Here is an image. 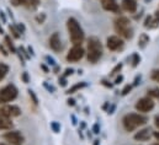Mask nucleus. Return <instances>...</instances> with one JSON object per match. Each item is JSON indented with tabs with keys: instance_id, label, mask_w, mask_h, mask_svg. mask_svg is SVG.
I'll list each match as a JSON object with an SVG mask.
<instances>
[{
	"instance_id": "bb28decb",
	"label": "nucleus",
	"mask_w": 159,
	"mask_h": 145,
	"mask_svg": "<svg viewBox=\"0 0 159 145\" xmlns=\"http://www.w3.org/2000/svg\"><path fill=\"white\" fill-rule=\"evenodd\" d=\"M40 5V0H29V2H27V7H30V9H35V7H37Z\"/></svg>"
},
{
	"instance_id": "5fc2aeb1",
	"label": "nucleus",
	"mask_w": 159,
	"mask_h": 145,
	"mask_svg": "<svg viewBox=\"0 0 159 145\" xmlns=\"http://www.w3.org/2000/svg\"><path fill=\"white\" fill-rule=\"evenodd\" d=\"M153 145H159V143H157V144H153Z\"/></svg>"
},
{
	"instance_id": "c9c22d12",
	"label": "nucleus",
	"mask_w": 159,
	"mask_h": 145,
	"mask_svg": "<svg viewBox=\"0 0 159 145\" xmlns=\"http://www.w3.org/2000/svg\"><path fill=\"white\" fill-rule=\"evenodd\" d=\"M73 72H74V69H69V68H68V69H66V70H64V74H63V76L68 77V76H69V75H72Z\"/></svg>"
},
{
	"instance_id": "a19ab883",
	"label": "nucleus",
	"mask_w": 159,
	"mask_h": 145,
	"mask_svg": "<svg viewBox=\"0 0 159 145\" xmlns=\"http://www.w3.org/2000/svg\"><path fill=\"white\" fill-rule=\"evenodd\" d=\"M0 19L2 20V22H4V24L6 22V16H5V14H4L2 11H0Z\"/></svg>"
},
{
	"instance_id": "6ab92c4d",
	"label": "nucleus",
	"mask_w": 159,
	"mask_h": 145,
	"mask_svg": "<svg viewBox=\"0 0 159 145\" xmlns=\"http://www.w3.org/2000/svg\"><path fill=\"white\" fill-rule=\"evenodd\" d=\"M149 43V37L147 33H142L138 38V47L139 48H144L147 44Z\"/></svg>"
},
{
	"instance_id": "ddd939ff",
	"label": "nucleus",
	"mask_w": 159,
	"mask_h": 145,
	"mask_svg": "<svg viewBox=\"0 0 159 145\" xmlns=\"http://www.w3.org/2000/svg\"><path fill=\"white\" fill-rule=\"evenodd\" d=\"M151 137H152V130L149 128H143L134 134V139L138 142H147L151 139Z\"/></svg>"
},
{
	"instance_id": "f8f14e48",
	"label": "nucleus",
	"mask_w": 159,
	"mask_h": 145,
	"mask_svg": "<svg viewBox=\"0 0 159 145\" xmlns=\"http://www.w3.org/2000/svg\"><path fill=\"white\" fill-rule=\"evenodd\" d=\"M101 5L106 11H111L115 14L120 12V6L116 0H101Z\"/></svg>"
},
{
	"instance_id": "b1692460",
	"label": "nucleus",
	"mask_w": 159,
	"mask_h": 145,
	"mask_svg": "<svg viewBox=\"0 0 159 145\" xmlns=\"http://www.w3.org/2000/svg\"><path fill=\"white\" fill-rule=\"evenodd\" d=\"M51 129L54 132V133H59L61 132V124L58 122H51Z\"/></svg>"
},
{
	"instance_id": "7c9ffc66",
	"label": "nucleus",
	"mask_w": 159,
	"mask_h": 145,
	"mask_svg": "<svg viewBox=\"0 0 159 145\" xmlns=\"http://www.w3.org/2000/svg\"><path fill=\"white\" fill-rule=\"evenodd\" d=\"M152 80H154L156 82H159V69H156L152 72V75H151Z\"/></svg>"
},
{
	"instance_id": "7ed1b4c3",
	"label": "nucleus",
	"mask_w": 159,
	"mask_h": 145,
	"mask_svg": "<svg viewBox=\"0 0 159 145\" xmlns=\"http://www.w3.org/2000/svg\"><path fill=\"white\" fill-rule=\"evenodd\" d=\"M147 117L139 114V113H128L123 117L122 124L127 132H133L138 127H142L147 123Z\"/></svg>"
},
{
	"instance_id": "4be33fe9",
	"label": "nucleus",
	"mask_w": 159,
	"mask_h": 145,
	"mask_svg": "<svg viewBox=\"0 0 159 145\" xmlns=\"http://www.w3.org/2000/svg\"><path fill=\"white\" fill-rule=\"evenodd\" d=\"M148 96L151 99H156V100H159V89L158 87H154V89H151L147 91Z\"/></svg>"
},
{
	"instance_id": "c03bdc74",
	"label": "nucleus",
	"mask_w": 159,
	"mask_h": 145,
	"mask_svg": "<svg viewBox=\"0 0 159 145\" xmlns=\"http://www.w3.org/2000/svg\"><path fill=\"white\" fill-rule=\"evenodd\" d=\"M154 20H156L157 24H159V10H157L156 14H154Z\"/></svg>"
},
{
	"instance_id": "2eb2a0df",
	"label": "nucleus",
	"mask_w": 159,
	"mask_h": 145,
	"mask_svg": "<svg viewBox=\"0 0 159 145\" xmlns=\"http://www.w3.org/2000/svg\"><path fill=\"white\" fill-rule=\"evenodd\" d=\"M12 122L10 118H6L0 114V130H10L12 128Z\"/></svg>"
},
{
	"instance_id": "f704fd0d",
	"label": "nucleus",
	"mask_w": 159,
	"mask_h": 145,
	"mask_svg": "<svg viewBox=\"0 0 159 145\" xmlns=\"http://www.w3.org/2000/svg\"><path fill=\"white\" fill-rule=\"evenodd\" d=\"M15 26L17 27V30L20 31V33H24V32H25V30H26V29H25V26H24L22 24H17V25H15Z\"/></svg>"
},
{
	"instance_id": "09e8293b",
	"label": "nucleus",
	"mask_w": 159,
	"mask_h": 145,
	"mask_svg": "<svg viewBox=\"0 0 159 145\" xmlns=\"http://www.w3.org/2000/svg\"><path fill=\"white\" fill-rule=\"evenodd\" d=\"M27 51H29V53H30V54H31V55H32V57H34V55H35V53H34V49H32V48H31V47H29V48H27Z\"/></svg>"
},
{
	"instance_id": "412c9836",
	"label": "nucleus",
	"mask_w": 159,
	"mask_h": 145,
	"mask_svg": "<svg viewBox=\"0 0 159 145\" xmlns=\"http://www.w3.org/2000/svg\"><path fill=\"white\" fill-rule=\"evenodd\" d=\"M7 72H9V65H6L5 63H0V81L5 79Z\"/></svg>"
},
{
	"instance_id": "aec40b11",
	"label": "nucleus",
	"mask_w": 159,
	"mask_h": 145,
	"mask_svg": "<svg viewBox=\"0 0 159 145\" xmlns=\"http://www.w3.org/2000/svg\"><path fill=\"white\" fill-rule=\"evenodd\" d=\"M9 32H10V36L16 38V39L20 38V36H21L20 31L17 30V27H16L15 25H9Z\"/></svg>"
},
{
	"instance_id": "20e7f679",
	"label": "nucleus",
	"mask_w": 159,
	"mask_h": 145,
	"mask_svg": "<svg viewBox=\"0 0 159 145\" xmlns=\"http://www.w3.org/2000/svg\"><path fill=\"white\" fill-rule=\"evenodd\" d=\"M115 30L123 38L128 39L132 37V29L129 26V20L125 16H120L115 20Z\"/></svg>"
},
{
	"instance_id": "37998d69",
	"label": "nucleus",
	"mask_w": 159,
	"mask_h": 145,
	"mask_svg": "<svg viewBox=\"0 0 159 145\" xmlns=\"http://www.w3.org/2000/svg\"><path fill=\"white\" fill-rule=\"evenodd\" d=\"M122 80H123V76H122V75H119V76L116 77V80H115V84H120Z\"/></svg>"
},
{
	"instance_id": "3c124183",
	"label": "nucleus",
	"mask_w": 159,
	"mask_h": 145,
	"mask_svg": "<svg viewBox=\"0 0 159 145\" xmlns=\"http://www.w3.org/2000/svg\"><path fill=\"white\" fill-rule=\"evenodd\" d=\"M153 135H154V138H156L157 140H159V132H154Z\"/></svg>"
},
{
	"instance_id": "58836bf2",
	"label": "nucleus",
	"mask_w": 159,
	"mask_h": 145,
	"mask_svg": "<svg viewBox=\"0 0 159 145\" xmlns=\"http://www.w3.org/2000/svg\"><path fill=\"white\" fill-rule=\"evenodd\" d=\"M67 103H68V106H75V100L74 99H68Z\"/></svg>"
},
{
	"instance_id": "f03ea898",
	"label": "nucleus",
	"mask_w": 159,
	"mask_h": 145,
	"mask_svg": "<svg viewBox=\"0 0 159 145\" xmlns=\"http://www.w3.org/2000/svg\"><path fill=\"white\" fill-rule=\"evenodd\" d=\"M101 57H102V46L100 39L96 37H90L88 39V51H86L88 62L95 64L100 60Z\"/></svg>"
},
{
	"instance_id": "c85d7f7f",
	"label": "nucleus",
	"mask_w": 159,
	"mask_h": 145,
	"mask_svg": "<svg viewBox=\"0 0 159 145\" xmlns=\"http://www.w3.org/2000/svg\"><path fill=\"white\" fill-rule=\"evenodd\" d=\"M35 20H36V22H37V24L42 25V24L46 21V14H43V12H42V14H39V15L36 16V19H35Z\"/></svg>"
},
{
	"instance_id": "a878e982",
	"label": "nucleus",
	"mask_w": 159,
	"mask_h": 145,
	"mask_svg": "<svg viewBox=\"0 0 159 145\" xmlns=\"http://www.w3.org/2000/svg\"><path fill=\"white\" fill-rule=\"evenodd\" d=\"M12 6H20V5H27L29 0H10Z\"/></svg>"
},
{
	"instance_id": "dca6fc26",
	"label": "nucleus",
	"mask_w": 159,
	"mask_h": 145,
	"mask_svg": "<svg viewBox=\"0 0 159 145\" xmlns=\"http://www.w3.org/2000/svg\"><path fill=\"white\" fill-rule=\"evenodd\" d=\"M86 82L85 81H81V82H77V84H74L73 86H70L68 90H67V95H73V94H75V92H78L79 90L81 89H84V87H86Z\"/></svg>"
},
{
	"instance_id": "603ef678",
	"label": "nucleus",
	"mask_w": 159,
	"mask_h": 145,
	"mask_svg": "<svg viewBox=\"0 0 159 145\" xmlns=\"http://www.w3.org/2000/svg\"><path fill=\"white\" fill-rule=\"evenodd\" d=\"M0 35H4V29L1 27V24H0Z\"/></svg>"
},
{
	"instance_id": "4468645a",
	"label": "nucleus",
	"mask_w": 159,
	"mask_h": 145,
	"mask_svg": "<svg viewBox=\"0 0 159 145\" xmlns=\"http://www.w3.org/2000/svg\"><path fill=\"white\" fill-rule=\"evenodd\" d=\"M121 5H122V9L129 14H133L137 10V1L136 0H122Z\"/></svg>"
},
{
	"instance_id": "9b49d317",
	"label": "nucleus",
	"mask_w": 159,
	"mask_h": 145,
	"mask_svg": "<svg viewBox=\"0 0 159 145\" xmlns=\"http://www.w3.org/2000/svg\"><path fill=\"white\" fill-rule=\"evenodd\" d=\"M48 42H49V47H51V49H52V51H54L56 53H58V52H61V51H62L63 46H62L61 36H59V33H58V32L52 33V36L49 37Z\"/></svg>"
},
{
	"instance_id": "de8ad7c7",
	"label": "nucleus",
	"mask_w": 159,
	"mask_h": 145,
	"mask_svg": "<svg viewBox=\"0 0 159 145\" xmlns=\"http://www.w3.org/2000/svg\"><path fill=\"white\" fill-rule=\"evenodd\" d=\"M41 68L43 69V72H49V70H48V68H47V67H46L44 64H41Z\"/></svg>"
},
{
	"instance_id": "393cba45",
	"label": "nucleus",
	"mask_w": 159,
	"mask_h": 145,
	"mask_svg": "<svg viewBox=\"0 0 159 145\" xmlns=\"http://www.w3.org/2000/svg\"><path fill=\"white\" fill-rule=\"evenodd\" d=\"M19 53H20V54H21V55H22V57L25 58V60H26V59H30V58H31V54H30V53H29V51H26V49H25L24 47H21V48L19 49Z\"/></svg>"
},
{
	"instance_id": "c756f323",
	"label": "nucleus",
	"mask_w": 159,
	"mask_h": 145,
	"mask_svg": "<svg viewBox=\"0 0 159 145\" xmlns=\"http://www.w3.org/2000/svg\"><path fill=\"white\" fill-rule=\"evenodd\" d=\"M121 69H122V64L120 63V64H117L112 70H111V72H110V76H115V75H117L120 72H121Z\"/></svg>"
},
{
	"instance_id": "6e6552de",
	"label": "nucleus",
	"mask_w": 159,
	"mask_h": 145,
	"mask_svg": "<svg viewBox=\"0 0 159 145\" xmlns=\"http://www.w3.org/2000/svg\"><path fill=\"white\" fill-rule=\"evenodd\" d=\"M84 54H85V51L81 46H73L67 54V60L69 63H77L84 57Z\"/></svg>"
},
{
	"instance_id": "f3484780",
	"label": "nucleus",
	"mask_w": 159,
	"mask_h": 145,
	"mask_svg": "<svg viewBox=\"0 0 159 145\" xmlns=\"http://www.w3.org/2000/svg\"><path fill=\"white\" fill-rule=\"evenodd\" d=\"M4 42H5V46L7 47V51L9 52H11V53H17V49L15 48V44H14V42H12V39H11V36H5L4 38Z\"/></svg>"
},
{
	"instance_id": "473e14b6",
	"label": "nucleus",
	"mask_w": 159,
	"mask_h": 145,
	"mask_svg": "<svg viewBox=\"0 0 159 145\" xmlns=\"http://www.w3.org/2000/svg\"><path fill=\"white\" fill-rule=\"evenodd\" d=\"M131 90H132V85H126V86L123 87V90H122L121 95H122V96H126L127 94H129V92H131Z\"/></svg>"
},
{
	"instance_id": "ea45409f",
	"label": "nucleus",
	"mask_w": 159,
	"mask_h": 145,
	"mask_svg": "<svg viewBox=\"0 0 159 145\" xmlns=\"http://www.w3.org/2000/svg\"><path fill=\"white\" fill-rule=\"evenodd\" d=\"M0 51L2 52V54H4L5 57H7V54H9V51H6V49L4 48V46H2V44H0Z\"/></svg>"
},
{
	"instance_id": "72a5a7b5",
	"label": "nucleus",
	"mask_w": 159,
	"mask_h": 145,
	"mask_svg": "<svg viewBox=\"0 0 159 145\" xmlns=\"http://www.w3.org/2000/svg\"><path fill=\"white\" fill-rule=\"evenodd\" d=\"M59 85H61V86H67V77H66V76L62 75V76L59 77Z\"/></svg>"
},
{
	"instance_id": "a211bd4d",
	"label": "nucleus",
	"mask_w": 159,
	"mask_h": 145,
	"mask_svg": "<svg viewBox=\"0 0 159 145\" xmlns=\"http://www.w3.org/2000/svg\"><path fill=\"white\" fill-rule=\"evenodd\" d=\"M157 22H156V20H154V16H147L146 17V20H144V27L146 29H154V27H157Z\"/></svg>"
},
{
	"instance_id": "79ce46f5",
	"label": "nucleus",
	"mask_w": 159,
	"mask_h": 145,
	"mask_svg": "<svg viewBox=\"0 0 159 145\" xmlns=\"http://www.w3.org/2000/svg\"><path fill=\"white\" fill-rule=\"evenodd\" d=\"M154 124H156V127L159 129V114H157L156 118H154Z\"/></svg>"
},
{
	"instance_id": "a18cd8bd",
	"label": "nucleus",
	"mask_w": 159,
	"mask_h": 145,
	"mask_svg": "<svg viewBox=\"0 0 159 145\" xmlns=\"http://www.w3.org/2000/svg\"><path fill=\"white\" fill-rule=\"evenodd\" d=\"M101 84H102V85H105V86H107V87H112V85H111V84H109L106 80H102V81H101Z\"/></svg>"
},
{
	"instance_id": "6e6d98bb",
	"label": "nucleus",
	"mask_w": 159,
	"mask_h": 145,
	"mask_svg": "<svg viewBox=\"0 0 159 145\" xmlns=\"http://www.w3.org/2000/svg\"><path fill=\"white\" fill-rule=\"evenodd\" d=\"M0 145H6V144H1V143H0Z\"/></svg>"
},
{
	"instance_id": "423d86ee",
	"label": "nucleus",
	"mask_w": 159,
	"mask_h": 145,
	"mask_svg": "<svg viewBox=\"0 0 159 145\" xmlns=\"http://www.w3.org/2000/svg\"><path fill=\"white\" fill-rule=\"evenodd\" d=\"M2 138L5 139V142H7L11 145H24L25 143V137L19 132V130H9L6 132Z\"/></svg>"
},
{
	"instance_id": "f257e3e1",
	"label": "nucleus",
	"mask_w": 159,
	"mask_h": 145,
	"mask_svg": "<svg viewBox=\"0 0 159 145\" xmlns=\"http://www.w3.org/2000/svg\"><path fill=\"white\" fill-rule=\"evenodd\" d=\"M67 30L69 33L70 42L74 46H81V43L85 39V35H84V31L80 26L79 21L74 17H69L67 20Z\"/></svg>"
},
{
	"instance_id": "5701e85b",
	"label": "nucleus",
	"mask_w": 159,
	"mask_h": 145,
	"mask_svg": "<svg viewBox=\"0 0 159 145\" xmlns=\"http://www.w3.org/2000/svg\"><path fill=\"white\" fill-rule=\"evenodd\" d=\"M139 62H141L139 54L138 53H133V55H132V67H137L139 64Z\"/></svg>"
},
{
	"instance_id": "1a4fd4ad",
	"label": "nucleus",
	"mask_w": 159,
	"mask_h": 145,
	"mask_svg": "<svg viewBox=\"0 0 159 145\" xmlns=\"http://www.w3.org/2000/svg\"><path fill=\"white\" fill-rule=\"evenodd\" d=\"M153 108H154V102H153V99H151L149 96L139 99L136 103V109L138 112H142V113H148Z\"/></svg>"
},
{
	"instance_id": "9d476101",
	"label": "nucleus",
	"mask_w": 159,
	"mask_h": 145,
	"mask_svg": "<svg viewBox=\"0 0 159 145\" xmlns=\"http://www.w3.org/2000/svg\"><path fill=\"white\" fill-rule=\"evenodd\" d=\"M106 46L110 51H119L123 47V39L119 36H110L106 41Z\"/></svg>"
},
{
	"instance_id": "2f4dec72",
	"label": "nucleus",
	"mask_w": 159,
	"mask_h": 145,
	"mask_svg": "<svg viewBox=\"0 0 159 145\" xmlns=\"http://www.w3.org/2000/svg\"><path fill=\"white\" fill-rule=\"evenodd\" d=\"M21 80L25 82V84H29L30 82V76H29V72H24L21 74Z\"/></svg>"
},
{
	"instance_id": "8fccbe9b",
	"label": "nucleus",
	"mask_w": 159,
	"mask_h": 145,
	"mask_svg": "<svg viewBox=\"0 0 159 145\" xmlns=\"http://www.w3.org/2000/svg\"><path fill=\"white\" fill-rule=\"evenodd\" d=\"M139 80H141V76H137V77H136V80H134V84H133V85H134V86H136V85H138V81H139Z\"/></svg>"
},
{
	"instance_id": "cd10ccee",
	"label": "nucleus",
	"mask_w": 159,
	"mask_h": 145,
	"mask_svg": "<svg viewBox=\"0 0 159 145\" xmlns=\"http://www.w3.org/2000/svg\"><path fill=\"white\" fill-rule=\"evenodd\" d=\"M29 96H30V99L32 100L34 105H37V103H39V99H37L36 94H35V92H34L32 90H29Z\"/></svg>"
},
{
	"instance_id": "0eeeda50",
	"label": "nucleus",
	"mask_w": 159,
	"mask_h": 145,
	"mask_svg": "<svg viewBox=\"0 0 159 145\" xmlns=\"http://www.w3.org/2000/svg\"><path fill=\"white\" fill-rule=\"evenodd\" d=\"M0 114L6 117V118H15V117H19L21 114V109L19 106L16 105H9V103H5L0 107Z\"/></svg>"
},
{
	"instance_id": "4c0bfd02",
	"label": "nucleus",
	"mask_w": 159,
	"mask_h": 145,
	"mask_svg": "<svg viewBox=\"0 0 159 145\" xmlns=\"http://www.w3.org/2000/svg\"><path fill=\"white\" fill-rule=\"evenodd\" d=\"M93 132H94L95 134H99V133H100V128H99V124H98V123L94 124V127H93Z\"/></svg>"
},
{
	"instance_id": "e433bc0d",
	"label": "nucleus",
	"mask_w": 159,
	"mask_h": 145,
	"mask_svg": "<svg viewBox=\"0 0 159 145\" xmlns=\"http://www.w3.org/2000/svg\"><path fill=\"white\" fill-rule=\"evenodd\" d=\"M46 60L48 62V64H49V65H56V60H54L53 58H51V57H48V55H47V57H46Z\"/></svg>"
},
{
	"instance_id": "39448f33",
	"label": "nucleus",
	"mask_w": 159,
	"mask_h": 145,
	"mask_svg": "<svg viewBox=\"0 0 159 145\" xmlns=\"http://www.w3.org/2000/svg\"><path fill=\"white\" fill-rule=\"evenodd\" d=\"M17 94H19L17 87L14 84L6 85L5 87H2L0 90V103L5 105V103H9V102L14 101L17 97Z\"/></svg>"
},
{
	"instance_id": "49530a36",
	"label": "nucleus",
	"mask_w": 159,
	"mask_h": 145,
	"mask_svg": "<svg viewBox=\"0 0 159 145\" xmlns=\"http://www.w3.org/2000/svg\"><path fill=\"white\" fill-rule=\"evenodd\" d=\"M70 118H72V121H73L72 123L75 125V124H77V118H75V116H74V114H72V116H70Z\"/></svg>"
},
{
	"instance_id": "864d4df0",
	"label": "nucleus",
	"mask_w": 159,
	"mask_h": 145,
	"mask_svg": "<svg viewBox=\"0 0 159 145\" xmlns=\"http://www.w3.org/2000/svg\"><path fill=\"white\" fill-rule=\"evenodd\" d=\"M94 145H99V140H95V143H94Z\"/></svg>"
}]
</instances>
